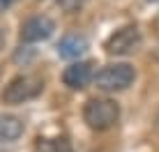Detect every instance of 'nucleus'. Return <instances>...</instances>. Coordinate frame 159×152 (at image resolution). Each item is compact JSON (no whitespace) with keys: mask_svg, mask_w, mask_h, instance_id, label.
I'll return each mask as SVG.
<instances>
[{"mask_svg":"<svg viewBox=\"0 0 159 152\" xmlns=\"http://www.w3.org/2000/svg\"><path fill=\"white\" fill-rule=\"evenodd\" d=\"M118 118H120V106L111 99H90L83 106V120L88 122L90 129H97V132L113 127Z\"/></svg>","mask_w":159,"mask_h":152,"instance_id":"f257e3e1","label":"nucleus"},{"mask_svg":"<svg viewBox=\"0 0 159 152\" xmlns=\"http://www.w3.org/2000/svg\"><path fill=\"white\" fill-rule=\"evenodd\" d=\"M42 90H44V81L39 76L23 74V76H16V78H12L7 83V88L2 92V101L5 104H23L28 99H35Z\"/></svg>","mask_w":159,"mask_h":152,"instance_id":"f03ea898","label":"nucleus"},{"mask_svg":"<svg viewBox=\"0 0 159 152\" xmlns=\"http://www.w3.org/2000/svg\"><path fill=\"white\" fill-rule=\"evenodd\" d=\"M134 76L136 74H134V67H131V65H125V62L122 65H106L102 72H97L95 83H97V88L113 92V90L129 88Z\"/></svg>","mask_w":159,"mask_h":152,"instance_id":"7ed1b4c3","label":"nucleus"},{"mask_svg":"<svg viewBox=\"0 0 159 152\" xmlns=\"http://www.w3.org/2000/svg\"><path fill=\"white\" fill-rule=\"evenodd\" d=\"M141 44V32L136 25H125V28L116 30L111 37L106 39V53H111V56H127V53L136 51V46Z\"/></svg>","mask_w":159,"mask_h":152,"instance_id":"20e7f679","label":"nucleus"},{"mask_svg":"<svg viewBox=\"0 0 159 152\" xmlns=\"http://www.w3.org/2000/svg\"><path fill=\"white\" fill-rule=\"evenodd\" d=\"M56 30V23H53L48 16H30L23 25H21V39L23 42H42L48 39Z\"/></svg>","mask_w":159,"mask_h":152,"instance_id":"39448f33","label":"nucleus"},{"mask_svg":"<svg viewBox=\"0 0 159 152\" xmlns=\"http://www.w3.org/2000/svg\"><path fill=\"white\" fill-rule=\"evenodd\" d=\"M92 78V65L90 62H74L62 72V83L72 90H81Z\"/></svg>","mask_w":159,"mask_h":152,"instance_id":"423d86ee","label":"nucleus"},{"mask_svg":"<svg viewBox=\"0 0 159 152\" xmlns=\"http://www.w3.org/2000/svg\"><path fill=\"white\" fill-rule=\"evenodd\" d=\"M85 51H88V39L81 37V35H65L62 39H60V44H58L60 58H67V60L83 56Z\"/></svg>","mask_w":159,"mask_h":152,"instance_id":"0eeeda50","label":"nucleus"},{"mask_svg":"<svg viewBox=\"0 0 159 152\" xmlns=\"http://www.w3.org/2000/svg\"><path fill=\"white\" fill-rule=\"evenodd\" d=\"M23 134V122L16 115H0V143H12Z\"/></svg>","mask_w":159,"mask_h":152,"instance_id":"6e6552de","label":"nucleus"},{"mask_svg":"<svg viewBox=\"0 0 159 152\" xmlns=\"http://www.w3.org/2000/svg\"><path fill=\"white\" fill-rule=\"evenodd\" d=\"M37 152H74L72 143L67 138H37Z\"/></svg>","mask_w":159,"mask_h":152,"instance_id":"1a4fd4ad","label":"nucleus"},{"mask_svg":"<svg viewBox=\"0 0 159 152\" xmlns=\"http://www.w3.org/2000/svg\"><path fill=\"white\" fill-rule=\"evenodd\" d=\"M58 5L65 9V12H76L85 5V0H58Z\"/></svg>","mask_w":159,"mask_h":152,"instance_id":"9d476101","label":"nucleus"},{"mask_svg":"<svg viewBox=\"0 0 159 152\" xmlns=\"http://www.w3.org/2000/svg\"><path fill=\"white\" fill-rule=\"evenodd\" d=\"M9 2H12V0H0V12H2V9H5V7H7V5H9Z\"/></svg>","mask_w":159,"mask_h":152,"instance_id":"9b49d317","label":"nucleus"},{"mask_svg":"<svg viewBox=\"0 0 159 152\" xmlns=\"http://www.w3.org/2000/svg\"><path fill=\"white\" fill-rule=\"evenodd\" d=\"M2 44H5V32L0 30V48H2Z\"/></svg>","mask_w":159,"mask_h":152,"instance_id":"f8f14e48","label":"nucleus"},{"mask_svg":"<svg viewBox=\"0 0 159 152\" xmlns=\"http://www.w3.org/2000/svg\"><path fill=\"white\" fill-rule=\"evenodd\" d=\"M152 2H157V0H152Z\"/></svg>","mask_w":159,"mask_h":152,"instance_id":"ddd939ff","label":"nucleus"}]
</instances>
